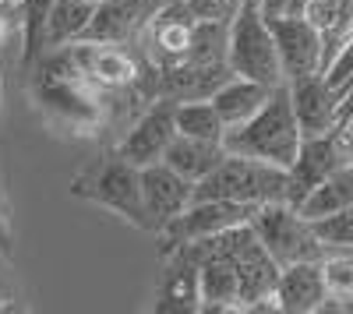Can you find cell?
Returning a JSON list of instances; mask_svg holds the SVG:
<instances>
[{
	"label": "cell",
	"instance_id": "obj_31",
	"mask_svg": "<svg viewBox=\"0 0 353 314\" xmlns=\"http://www.w3.org/2000/svg\"><path fill=\"white\" fill-rule=\"evenodd\" d=\"M0 304H8V290H4V279H0Z\"/></svg>",
	"mask_w": 353,
	"mask_h": 314
},
{
	"label": "cell",
	"instance_id": "obj_5",
	"mask_svg": "<svg viewBox=\"0 0 353 314\" xmlns=\"http://www.w3.org/2000/svg\"><path fill=\"white\" fill-rule=\"evenodd\" d=\"M251 230L258 244L272 254V262L283 269L290 262H321L325 247L314 237L311 222L293 209L290 202H265L251 216Z\"/></svg>",
	"mask_w": 353,
	"mask_h": 314
},
{
	"label": "cell",
	"instance_id": "obj_18",
	"mask_svg": "<svg viewBox=\"0 0 353 314\" xmlns=\"http://www.w3.org/2000/svg\"><path fill=\"white\" fill-rule=\"evenodd\" d=\"M226 156L223 141H205V138H188V134H173V141L163 152V163L170 169H176L184 180L198 184L201 177H209L219 166V159Z\"/></svg>",
	"mask_w": 353,
	"mask_h": 314
},
{
	"label": "cell",
	"instance_id": "obj_15",
	"mask_svg": "<svg viewBox=\"0 0 353 314\" xmlns=\"http://www.w3.org/2000/svg\"><path fill=\"white\" fill-rule=\"evenodd\" d=\"M276 307L286 314H314L325 304V279L321 262H290L276 279Z\"/></svg>",
	"mask_w": 353,
	"mask_h": 314
},
{
	"label": "cell",
	"instance_id": "obj_30",
	"mask_svg": "<svg viewBox=\"0 0 353 314\" xmlns=\"http://www.w3.org/2000/svg\"><path fill=\"white\" fill-rule=\"evenodd\" d=\"M18 4H21V0H0V8H4V11L8 8H18Z\"/></svg>",
	"mask_w": 353,
	"mask_h": 314
},
{
	"label": "cell",
	"instance_id": "obj_10",
	"mask_svg": "<svg viewBox=\"0 0 353 314\" xmlns=\"http://www.w3.org/2000/svg\"><path fill=\"white\" fill-rule=\"evenodd\" d=\"M339 166H350L343 145H339V134L329 131V134H311V138H301V149H297V159L290 163L286 169V202L297 209L301 198L321 184L329 174H336Z\"/></svg>",
	"mask_w": 353,
	"mask_h": 314
},
{
	"label": "cell",
	"instance_id": "obj_25",
	"mask_svg": "<svg viewBox=\"0 0 353 314\" xmlns=\"http://www.w3.org/2000/svg\"><path fill=\"white\" fill-rule=\"evenodd\" d=\"M321 78H325V85L343 99V92L353 85V39L343 43V46L332 53V61L321 67Z\"/></svg>",
	"mask_w": 353,
	"mask_h": 314
},
{
	"label": "cell",
	"instance_id": "obj_27",
	"mask_svg": "<svg viewBox=\"0 0 353 314\" xmlns=\"http://www.w3.org/2000/svg\"><path fill=\"white\" fill-rule=\"evenodd\" d=\"M350 113H353V85H350V89L343 92V99H339V121H346ZM336 127H339V124H336Z\"/></svg>",
	"mask_w": 353,
	"mask_h": 314
},
{
	"label": "cell",
	"instance_id": "obj_29",
	"mask_svg": "<svg viewBox=\"0 0 353 314\" xmlns=\"http://www.w3.org/2000/svg\"><path fill=\"white\" fill-rule=\"evenodd\" d=\"M8 39V18H4V8H0V46Z\"/></svg>",
	"mask_w": 353,
	"mask_h": 314
},
{
	"label": "cell",
	"instance_id": "obj_13",
	"mask_svg": "<svg viewBox=\"0 0 353 314\" xmlns=\"http://www.w3.org/2000/svg\"><path fill=\"white\" fill-rule=\"evenodd\" d=\"M286 92H290L293 117H297V127H301L304 138L336 131V124H339V96L329 89L321 74H304V78L286 81Z\"/></svg>",
	"mask_w": 353,
	"mask_h": 314
},
{
	"label": "cell",
	"instance_id": "obj_14",
	"mask_svg": "<svg viewBox=\"0 0 353 314\" xmlns=\"http://www.w3.org/2000/svg\"><path fill=\"white\" fill-rule=\"evenodd\" d=\"M170 4V0H103L96 8L92 28L85 39H99V43H131L145 36L149 21Z\"/></svg>",
	"mask_w": 353,
	"mask_h": 314
},
{
	"label": "cell",
	"instance_id": "obj_26",
	"mask_svg": "<svg viewBox=\"0 0 353 314\" xmlns=\"http://www.w3.org/2000/svg\"><path fill=\"white\" fill-rule=\"evenodd\" d=\"M336 134H339V145H343V152H346V159L353 163V113L346 121H339V127H336Z\"/></svg>",
	"mask_w": 353,
	"mask_h": 314
},
{
	"label": "cell",
	"instance_id": "obj_19",
	"mask_svg": "<svg viewBox=\"0 0 353 314\" xmlns=\"http://www.w3.org/2000/svg\"><path fill=\"white\" fill-rule=\"evenodd\" d=\"M96 0H53L50 18H46V50L71 46L88 36L96 18Z\"/></svg>",
	"mask_w": 353,
	"mask_h": 314
},
{
	"label": "cell",
	"instance_id": "obj_33",
	"mask_svg": "<svg viewBox=\"0 0 353 314\" xmlns=\"http://www.w3.org/2000/svg\"><path fill=\"white\" fill-rule=\"evenodd\" d=\"M343 254H346V258H350V262H353V247H350V251H343Z\"/></svg>",
	"mask_w": 353,
	"mask_h": 314
},
{
	"label": "cell",
	"instance_id": "obj_34",
	"mask_svg": "<svg viewBox=\"0 0 353 314\" xmlns=\"http://www.w3.org/2000/svg\"><path fill=\"white\" fill-rule=\"evenodd\" d=\"M96 4H103V0H96Z\"/></svg>",
	"mask_w": 353,
	"mask_h": 314
},
{
	"label": "cell",
	"instance_id": "obj_1",
	"mask_svg": "<svg viewBox=\"0 0 353 314\" xmlns=\"http://www.w3.org/2000/svg\"><path fill=\"white\" fill-rule=\"evenodd\" d=\"M301 138L304 134L297 127L286 81H283V85L272 89V96L265 99V106L254 113L251 121H244L237 127H226L223 149L233 152V156H248V159H261V163H272V166L290 169V163L297 159Z\"/></svg>",
	"mask_w": 353,
	"mask_h": 314
},
{
	"label": "cell",
	"instance_id": "obj_24",
	"mask_svg": "<svg viewBox=\"0 0 353 314\" xmlns=\"http://www.w3.org/2000/svg\"><path fill=\"white\" fill-rule=\"evenodd\" d=\"M311 230L325 251H350L353 247V205H346L325 219H314Z\"/></svg>",
	"mask_w": 353,
	"mask_h": 314
},
{
	"label": "cell",
	"instance_id": "obj_2",
	"mask_svg": "<svg viewBox=\"0 0 353 314\" xmlns=\"http://www.w3.org/2000/svg\"><path fill=\"white\" fill-rule=\"evenodd\" d=\"M198 198H223V202H241L254 209L265 202H286V169L226 152L212 174L194 184L191 202Z\"/></svg>",
	"mask_w": 353,
	"mask_h": 314
},
{
	"label": "cell",
	"instance_id": "obj_35",
	"mask_svg": "<svg viewBox=\"0 0 353 314\" xmlns=\"http://www.w3.org/2000/svg\"><path fill=\"white\" fill-rule=\"evenodd\" d=\"M350 166H353V163H350Z\"/></svg>",
	"mask_w": 353,
	"mask_h": 314
},
{
	"label": "cell",
	"instance_id": "obj_4",
	"mask_svg": "<svg viewBox=\"0 0 353 314\" xmlns=\"http://www.w3.org/2000/svg\"><path fill=\"white\" fill-rule=\"evenodd\" d=\"M71 191L78 198H88L117 216H124L131 226L145 230V205H141V169L134 163H128L121 152H106L103 159H96L88 169L71 180Z\"/></svg>",
	"mask_w": 353,
	"mask_h": 314
},
{
	"label": "cell",
	"instance_id": "obj_32",
	"mask_svg": "<svg viewBox=\"0 0 353 314\" xmlns=\"http://www.w3.org/2000/svg\"><path fill=\"white\" fill-rule=\"evenodd\" d=\"M0 109H4V78H0Z\"/></svg>",
	"mask_w": 353,
	"mask_h": 314
},
{
	"label": "cell",
	"instance_id": "obj_7",
	"mask_svg": "<svg viewBox=\"0 0 353 314\" xmlns=\"http://www.w3.org/2000/svg\"><path fill=\"white\" fill-rule=\"evenodd\" d=\"M71 56L88 85H103V89H113V92L134 89V81L141 78V61L124 43L78 39L71 43Z\"/></svg>",
	"mask_w": 353,
	"mask_h": 314
},
{
	"label": "cell",
	"instance_id": "obj_21",
	"mask_svg": "<svg viewBox=\"0 0 353 314\" xmlns=\"http://www.w3.org/2000/svg\"><path fill=\"white\" fill-rule=\"evenodd\" d=\"M173 124H176V134L205 138V141H223L226 134V124L219 121V113L209 99H176Z\"/></svg>",
	"mask_w": 353,
	"mask_h": 314
},
{
	"label": "cell",
	"instance_id": "obj_6",
	"mask_svg": "<svg viewBox=\"0 0 353 314\" xmlns=\"http://www.w3.org/2000/svg\"><path fill=\"white\" fill-rule=\"evenodd\" d=\"M254 216V205H241V202H223V198H198L191 202L181 216H173L159 237H163V254L181 247V244H191V240H201V237H212V233H223L230 226H241V222H251Z\"/></svg>",
	"mask_w": 353,
	"mask_h": 314
},
{
	"label": "cell",
	"instance_id": "obj_28",
	"mask_svg": "<svg viewBox=\"0 0 353 314\" xmlns=\"http://www.w3.org/2000/svg\"><path fill=\"white\" fill-rule=\"evenodd\" d=\"M304 11V0H286V14H301Z\"/></svg>",
	"mask_w": 353,
	"mask_h": 314
},
{
	"label": "cell",
	"instance_id": "obj_12",
	"mask_svg": "<svg viewBox=\"0 0 353 314\" xmlns=\"http://www.w3.org/2000/svg\"><path fill=\"white\" fill-rule=\"evenodd\" d=\"M194 184L184 180L176 169H170L166 163H152L141 166V205H145V230L159 233L163 226L181 216L191 205Z\"/></svg>",
	"mask_w": 353,
	"mask_h": 314
},
{
	"label": "cell",
	"instance_id": "obj_8",
	"mask_svg": "<svg viewBox=\"0 0 353 314\" xmlns=\"http://www.w3.org/2000/svg\"><path fill=\"white\" fill-rule=\"evenodd\" d=\"M265 21H269L286 81L321 74V32L304 14H265Z\"/></svg>",
	"mask_w": 353,
	"mask_h": 314
},
{
	"label": "cell",
	"instance_id": "obj_11",
	"mask_svg": "<svg viewBox=\"0 0 353 314\" xmlns=\"http://www.w3.org/2000/svg\"><path fill=\"white\" fill-rule=\"evenodd\" d=\"M39 106L68 127H96L103 121V103L92 96L85 78H39L36 81Z\"/></svg>",
	"mask_w": 353,
	"mask_h": 314
},
{
	"label": "cell",
	"instance_id": "obj_22",
	"mask_svg": "<svg viewBox=\"0 0 353 314\" xmlns=\"http://www.w3.org/2000/svg\"><path fill=\"white\" fill-rule=\"evenodd\" d=\"M321 279H325L321 311H353V262L343 251H329L321 258Z\"/></svg>",
	"mask_w": 353,
	"mask_h": 314
},
{
	"label": "cell",
	"instance_id": "obj_17",
	"mask_svg": "<svg viewBox=\"0 0 353 314\" xmlns=\"http://www.w3.org/2000/svg\"><path fill=\"white\" fill-rule=\"evenodd\" d=\"M269 96H272L269 85H261V81H251V78L233 74V78H226V81L219 85V89L209 96V103L216 106L219 121H223L226 127H237V124L251 121L254 113L265 106V99H269Z\"/></svg>",
	"mask_w": 353,
	"mask_h": 314
},
{
	"label": "cell",
	"instance_id": "obj_23",
	"mask_svg": "<svg viewBox=\"0 0 353 314\" xmlns=\"http://www.w3.org/2000/svg\"><path fill=\"white\" fill-rule=\"evenodd\" d=\"M21 36H25V50H21V64H36L39 56L46 53V18L53 0H21Z\"/></svg>",
	"mask_w": 353,
	"mask_h": 314
},
{
	"label": "cell",
	"instance_id": "obj_20",
	"mask_svg": "<svg viewBox=\"0 0 353 314\" xmlns=\"http://www.w3.org/2000/svg\"><path fill=\"white\" fill-rule=\"evenodd\" d=\"M346 205H353V166H339L336 174H329L321 184H314L301 198L297 212L307 222H314V219H325V216H332V212H339Z\"/></svg>",
	"mask_w": 353,
	"mask_h": 314
},
{
	"label": "cell",
	"instance_id": "obj_3",
	"mask_svg": "<svg viewBox=\"0 0 353 314\" xmlns=\"http://www.w3.org/2000/svg\"><path fill=\"white\" fill-rule=\"evenodd\" d=\"M226 64L233 74L261 81L269 89L286 81L272 32H269V21H265V11L258 0H241L237 14L226 25Z\"/></svg>",
	"mask_w": 353,
	"mask_h": 314
},
{
	"label": "cell",
	"instance_id": "obj_16",
	"mask_svg": "<svg viewBox=\"0 0 353 314\" xmlns=\"http://www.w3.org/2000/svg\"><path fill=\"white\" fill-rule=\"evenodd\" d=\"M156 311H201L198 297V262L188 247L166 251V269L159 275Z\"/></svg>",
	"mask_w": 353,
	"mask_h": 314
},
{
	"label": "cell",
	"instance_id": "obj_9",
	"mask_svg": "<svg viewBox=\"0 0 353 314\" xmlns=\"http://www.w3.org/2000/svg\"><path fill=\"white\" fill-rule=\"evenodd\" d=\"M173 109H176V99L170 96H156L149 106L138 113V121L128 127V134L121 138V152L128 163H134L138 169L141 166H152V163H163V152L176 134V124H173Z\"/></svg>",
	"mask_w": 353,
	"mask_h": 314
}]
</instances>
